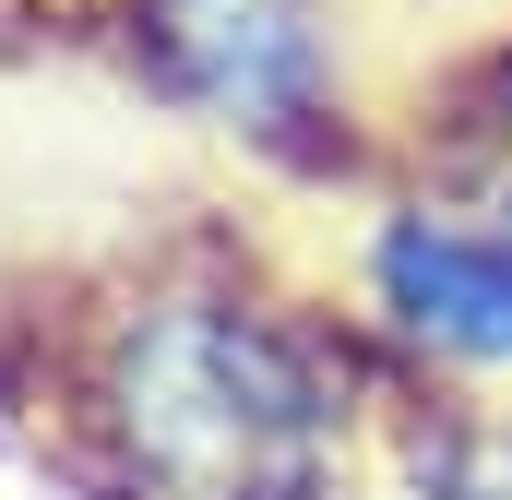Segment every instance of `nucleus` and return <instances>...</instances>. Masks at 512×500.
<instances>
[{
    "mask_svg": "<svg viewBox=\"0 0 512 500\" xmlns=\"http://www.w3.org/2000/svg\"><path fill=\"white\" fill-rule=\"evenodd\" d=\"M370 322L441 370L512 381V215L393 203L370 227Z\"/></svg>",
    "mask_w": 512,
    "mask_h": 500,
    "instance_id": "f03ea898",
    "label": "nucleus"
},
{
    "mask_svg": "<svg viewBox=\"0 0 512 500\" xmlns=\"http://www.w3.org/2000/svg\"><path fill=\"white\" fill-rule=\"evenodd\" d=\"M155 60L191 108L227 131H298L334 96V24L322 0H143Z\"/></svg>",
    "mask_w": 512,
    "mask_h": 500,
    "instance_id": "7ed1b4c3",
    "label": "nucleus"
},
{
    "mask_svg": "<svg viewBox=\"0 0 512 500\" xmlns=\"http://www.w3.org/2000/svg\"><path fill=\"white\" fill-rule=\"evenodd\" d=\"M96 429L131 500H322L346 453V370L286 310L167 286L96 358Z\"/></svg>",
    "mask_w": 512,
    "mask_h": 500,
    "instance_id": "f257e3e1",
    "label": "nucleus"
}]
</instances>
